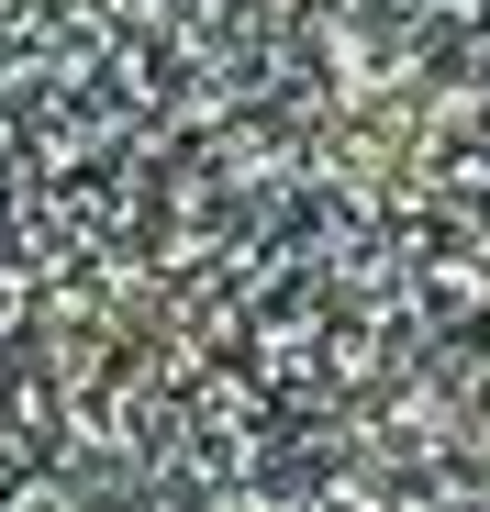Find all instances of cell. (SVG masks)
Returning a JSON list of instances; mask_svg holds the SVG:
<instances>
[{"label":"cell","mask_w":490,"mask_h":512,"mask_svg":"<svg viewBox=\"0 0 490 512\" xmlns=\"http://www.w3.org/2000/svg\"><path fill=\"white\" fill-rule=\"evenodd\" d=\"M0 78L190 512H490V0H0Z\"/></svg>","instance_id":"cell-1"}]
</instances>
